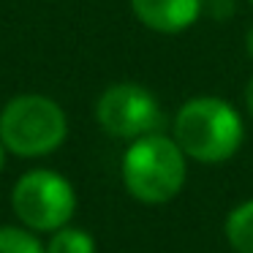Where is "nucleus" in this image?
Wrapping results in <instances>:
<instances>
[{"mask_svg":"<svg viewBox=\"0 0 253 253\" xmlns=\"http://www.w3.org/2000/svg\"><path fill=\"white\" fill-rule=\"evenodd\" d=\"M174 139L185 158L199 164H223L234 158L245 139L242 117L229 101L199 95L177 109Z\"/></svg>","mask_w":253,"mask_h":253,"instance_id":"1","label":"nucleus"},{"mask_svg":"<svg viewBox=\"0 0 253 253\" xmlns=\"http://www.w3.org/2000/svg\"><path fill=\"white\" fill-rule=\"evenodd\" d=\"M185 153L171 136L147 133L131 142L123 155V185L142 204H166L185 188Z\"/></svg>","mask_w":253,"mask_h":253,"instance_id":"2","label":"nucleus"},{"mask_svg":"<svg viewBox=\"0 0 253 253\" xmlns=\"http://www.w3.org/2000/svg\"><path fill=\"white\" fill-rule=\"evenodd\" d=\"M66 136V112L46 95H17L0 112V142L19 158H41L55 153Z\"/></svg>","mask_w":253,"mask_h":253,"instance_id":"3","label":"nucleus"},{"mask_svg":"<svg viewBox=\"0 0 253 253\" xmlns=\"http://www.w3.org/2000/svg\"><path fill=\"white\" fill-rule=\"evenodd\" d=\"M14 215L30 231H57L77 212V191L52 169H33L17 180L11 191Z\"/></svg>","mask_w":253,"mask_h":253,"instance_id":"4","label":"nucleus"},{"mask_svg":"<svg viewBox=\"0 0 253 253\" xmlns=\"http://www.w3.org/2000/svg\"><path fill=\"white\" fill-rule=\"evenodd\" d=\"M95 120L109 136L115 139H139L147 133H158L161 106L147 87L133 82L112 84L101 93L95 104Z\"/></svg>","mask_w":253,"mask_h":253,"instance_id":"5","label":"nucleus"},{"mask_svg":"<svg viewBox=\"0 0 253 253\" xmlns=\"http://www.w3.org/2000/svg\"><path fill=\"white\" fill-rule=\"evenodd\" d=\"M131 8L144 28L171 36L196 22L204 0H131Z\"/></svg>","mask_w":253,"mask_h":253,"instance_id":"6","label":"nucleus"},{"mask_svg":"<svg viewBox=\"0 0 253 253\" xmlns=\"http://www.w3.org/2000/svg\"><path fill=\"white\" fill-rule=\"evenodd\" d=\"M223 234L234 253H253V199L240 202L226 215Z\"/></svg>","mask_w":253,"mask_h":253,"instance_id":"7","label":"nucleus"},{"mask_svg":"<svg viewBox=\"0 0 253 253\" xmlns=\"http://www.w3.org/2000/svg\"><path fill=\"white\" fill-rule=\"evenodd\" d=\"M46 253H95V240L84 229L77 226H63L52 231L46 242Z\"/></svg>","mask_w":253,"mask_h":253,"instance_id":"8","label":"nucleus"},{"mask_svg":"<svg viewBox=\"0 0 253 253\" xmlns=\"http://www.w3.org/2000/svg\"><path fill=\"white\" fill-rule=\"evenodd\" d=\"M0 253H46V248L22 226H0Z\"/></svg>","mask_w":253,"mask_h":253,"instance_id":"9","label":"nucleus"},{"mask_svg":"<svg viewBox=\"0 0 253 253\" xmlns=\"http://www.w3.org/2000/svg\"><path fill=\"white\" fill-rule=\"evenodd\" d=\"M245 106H248V112H251V117H253V77H251V82H248V87H245Z\"/></svg>","mask_w":253,"mask_h":253,"instance_id":"10","label":"nucleus"},{"mask_svg":"<svg viewBox=\"0 0 253 253\" xmlns=\"http://www.w3.org/2000/svg\"><path fill=\"white\" fill-rule=\"evenodd\" d=\"M245 44H248V55L253 57V28L248 30V36H245Z\"/></svg>","mask_w":253,"mask_h":253,"instance_id":"11","label":"nucleus"},{"mask_svg":"<svg viewBox=\"0 0 253 253\" xmlns=\"http://www.w3.org/2000/svg\"><path fill=\"white\" fill-rule=\"evenodd\" d=\"M3 164H6V147H3V142H0V171H3Z\"/></svg>","mask_w":253,"mask_h":253,"instance_id":"12","label":"nucleus"},{"mask_svg":"<svg viewBox=\"0 0 253 253\" xmlns=\"http://www.w3.org/2000/svg\"><path fill=\"white\" fill-rule=\"evenodd\" d=\"M251 3H253V0H251Z\"/></svg>","mask_w":253,"mask_h":253,"instance_id":"13","label":"nucleus"}]
</instances>
